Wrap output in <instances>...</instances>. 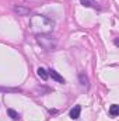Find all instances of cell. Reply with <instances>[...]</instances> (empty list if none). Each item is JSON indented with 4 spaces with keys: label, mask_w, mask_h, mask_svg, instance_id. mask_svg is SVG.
Instances as JSON below:
<instances>
[{
    "label": "cell",
    "mask_w": 119,
    "mask_h": 121,
    "mask_svg": "<svg viewBox=\"0 0 119 121\" xmlns=\"http://www.w3.org/2000/svg\"><path fill=\"white\" fill-rule=\"evenodd\" d=\"M48 72H49L48 75H49V76H51L53 80H56L58 83H64V79H63V76H60V75L58 73V72H56V70L51 69V70H48Z\"/></svg>",
    "instance_id": "4"
},
{
    "label": "cell",
    "mask_w": 119,
    "mask_h": 121,
    "mask_svg": "<svg viewBox=\"0 0 119 121\" xmlns=\"http://www.w3.org/2000/svg\"><path fill=\"white\" fill-rule=\"evenodd\" d=\"M80 3H81L84 7H94V9L98 7V4H97L95 0H80Z\"/></svg>",
    "instance_id": "6"
},
{
    "label": "cell",
    "mask_w": 119,
    "mask_h": 121,
    "mask_svg": "<svg viewBox=\"0 0 119 121\" xmlns=\"http://www.w3.org/2000/svg\"><path fill=\"white\" fill-rule=\"evenodd\" d=\"M55 23L46 16H34L31 18V28L35 34H49L53 30Z\"/></svg>",
    "instance_id": "1"
},
{
    "label": "cell",
    "mask_w": 119,
    "mask_h": 121,
    "mask_svg": "<svg viewBox=\"0 0 119 121\" xmlns=\"http://www.w3.org/2000/svg\"><path fill=\"white\" fill-rule=\"evenodd\" d=\"M13 10H14V13H17L18 16H28V14L31 13V10L28 9V7H25V6H20V4H18V6H14Z\"/></svg>",
    "instance_id": "3"
},
{
    "label": "cell",
    "mask_w": 119,
    "mask_h": 121,
    "mask_svg": "<svg viewBox=\"0 0 119 121\" xmlns=\"http://www.w3.org/2000/svg\"><path fill=\"white\" fill-rule=\"evenodd\" d=\"M36 73H38V76L42 79V80H46L48 78H49V75H48V72L44 69V68H38V70H36Z\"/></svg>",
    "instance_id": "8"
},
{
    "label": "cell",
    "mask_w": 119,
    "mask_h": 121,
    "mask_svg": "<svg viewBox=\"0 0 119 121\" xmlns=\"http://www.w3.org/2000/svg\"><path fill=\"white\" fill-rule=\"evenodd\" d=\"M79 79H80V83H81V86H84V87H88V76H87L86 73H80V75H79Z\"/></svg>",
    "instance_id": "7"
},
{
    "label": "cell",
    "mask_w": 119,
    "mask_h": 121,
    "mask_svg": "<svg viewBox=\"0 0 119 121\" xmlns=\"http://www.w3.org/2000/svg\"><path fill=\"white\" fill-rule=\"evenodd\" d=\"M7 114H8V116H10V117H11L14 121H18V120H20V114H18L16 110H13V108H8V110H7Z\"/></svg>",
    "instance_id": "9"
},
{
    "label": "cell",
    "mask_w": 119,
    "mask_h": 121,
    "mask_svg": "<svg viewBox=\"0 0 119 121\" xmlns=\"http://www.w3.org/2000/svg\"><path fill=\"white\" fill-rule=\"evenodd\" d=\"M80 113H81V107L80 106H74L71 110H70V118L71 120H77L80 117Z\"/></svg>",
    "instance_id": "5"
},
{
    "label": "cell",
    "mask_w": 119,
    "mask_h": 121,
    "mask_svg": "<svg viewBox=\"0 0 119 121\" xmlns=\"http://www.w3.org/2000/svg\"><path fill=\"white\" fill-rule=\"evenodd\" d=\"M36 42L46 51H55L58 47V41L49 34H36Z\"/></svg>",
    "instance_id": "2"
},
{
    "label": "cell",
    "mask_w": 119,
    "mask_h": 121,
    "mask_svg": "<svg viewBox=\"0 0 119 121\" xmlns=\"http://www.w3.org/2000/svg\"><path fill=\"white\" fill-rule=\"evenodd\" d=\"M109 114L112 116V117H116L119 114V106L118 104H112L111 106V108H109Z\"/></svg>",
    "instance_id": "10"
}]
</instances>
